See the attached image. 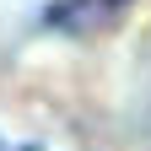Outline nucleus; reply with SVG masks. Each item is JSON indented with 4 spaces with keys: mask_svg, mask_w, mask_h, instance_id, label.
<instances>
[{
    "mask_svg": "<svg viewBox=\"0 0 151 151\" xmlns=\"http://www.w3.org/2000/svg\"><path fill=\"white\" fill-rule=\"evenodd\" d=\"M103 6H124V0H103Z\"/></svg>",
    "mask_w": 151,
    "mask_h": 151,
    "instance_id": "obj_2",
    "label": "nucleus"
},
{
    "mask_svg": "<svg viewBox=\"0 0 151 151\" xmlns=\"http://www.w3.org/2000/svg\"><path fill=\"white\" fill-rule=\"evenodd\" d=\"M0 151H43V146H11L6 135H0Z\"/></svg>",
    "mask_w": 151,
    "mask_h": 151,
    "instance_id": "obj_1",
    "label": "nucleus"
}]
</instances>
